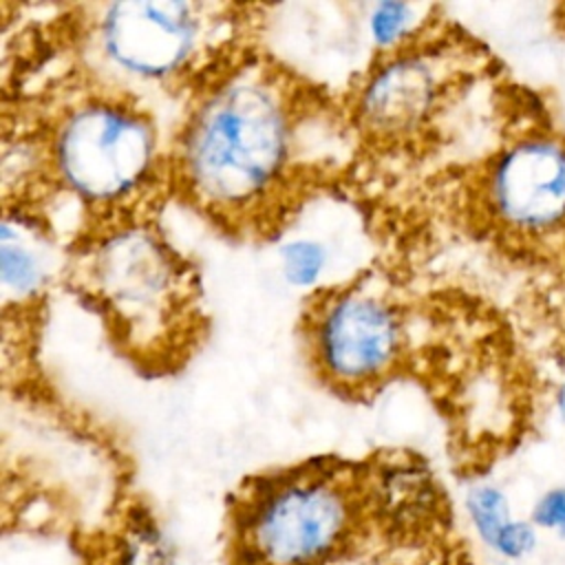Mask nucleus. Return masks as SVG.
I'll list each match as a JSON object with an SVG mask.
<instances>
[{"instance_id": "obj_2", "label": "nucleus", "mask_w": 565, "mask_h": 565, "mask_svg": "<svg viewBox=\"0 0 565 565\" xmlns=\"http://www.w3.org/2000/svg\"><path fill=\"white\" fill-rule=\"evenodd\" d=\"M168 146L150 102L68 62L4 119L2 207L51 223V207L68 203L77 214L71 243L157 221L170 201Z\"/></svg>"}, {"instance_id": "obj_4", "label": "nucleus", "mask_w": 565, "mask_h": 565, "mask_svg": "<svg viewBox=\"0 0 565 565\" xmlns=\"http://www.w3.org/2000/svg\"><path fill=\"white\" fill-rule=\"evenodd\" d=\"M263 7L126 0L82 4L62 20L68 62L117 88L181 108L258 44Z\"/></svg>"}, {"instance_id": "obj_3", "label": "nucleus", "mask_w": 565, "mask_h": 565, "mask_svg": "<svg viewBox=\"0 0 565 565\" xmlns=\"http://www.w3.org/2000/svg\"><path fill=\"white\" fill-rule=\"evenodd\" d=\"M99 322L137 373L174 375L210 333L201 278L161 232L137 221L68 245L62 282Z\"/></svg>"}, {"instance_id": "obj_1", "label": "nucleus", "mask_w": 565, "mask_h": 565, "mask_svg": "<svg viewBox=\"0 0 565 565\" xmlns=\"http://www.w3.org/2000/svg\"><path fill=\"white\" fill-rule=\"evenodd\" d=\"M355 146L340 95L263 51L218 71L170 130V199L236 243L278 238Z\"/></svg>"}, {"instance_id": "obj_10", "label": "nucleus", "mask_w": 565, "mask_h": 565, "mask_svg": "<svg viewBox=\"0 0 565 565\" xmlns=\"http://www.w3.org/2000/svg\"><path fill=\"white\" fill-rule=\"evenodd\" d=\"M68 541L79 565H174L172 543L137 497H121L99 523Z\"/></svg>"}, {"instance_id": "obj_15", "label": "nucleus", "mask_w": 565, "mask_h": 565, "mask_svg": "<svg viewBox=\"0 0 565 565\" xmlns=\"http://www.w3.org/2000/svg\"><path fill=\"white\" fill-rule=\"evenodd\" d=\"M558 404H561V413H563V419H565V386L558 393Z\"/></svg>"}, {"instance_id": "obj_9", "label": "nucleus", "mask_w": 565, "mask_h": 565, "mask_svg": "<svg viewBox=\"0 0 565 565\" xmlns=\"http://www.w3.org/2000/svg\"><path fill=\"white\" fill-rule=\"evenodd\" d=\"M488 201L516 230H543L565 218V148L547 139L514 143L492 166Z\"/></svg>"}, {"instance_id": "obj_11", "label": "nucleus", "mask_w": 565, "mask_h": 565, "mask_svg": "<svg viewBox=\"0 0 565 565\" xmlns=\"http://www.w3.org/2000/svg\"><path fill=\"white\" fill-rule=\"evenodd\" d=\"M426 7L411 2H380L369 9V33L373 51H384L408 38L426 18Z\"/></svg>"}, {"instance_id": "obj_6", "label": "nucleus", "mask_w": 565, "mask_h": 565, "mask_svg": "<svg viewBox=\"0 0 565 565\" xmlns=\"http://www.w3.org/2000/svg\"><path fill=\"white\" fill-rule=\"evenodd\" d=\"M300 347L320 386L366 402L406 371V307L375 274L322 285L302 305Z\"/></svg>"}, {"instance_id": "obj_5", "label": "nucleus", "mask_w": 565, "mask_h": 565, "mask_svg": "<svg viewBox=\"0 0 565 565\" xmlns=\"http://www.w3.org/2000/svg\"><path fill=\"white\" fill-rule=\"evenodd\" d=\"M384 450L320 455L245 477L225 501L223 565H333L373 527Z\"/></svg>"}, {"instance_id": "obj_8", "label": "nucleus", "mask_w": 565, "mask_h": 565, "mask_svg": "<svg viewBox=\"0 0 565 565\" xmlns=\"http://www.w3.org/2000/svg\"><path fill=\"white\" fill-rule=\"evenodd\" d=\"M333 565H466L448 497L426 461L386 450L375 527Z\"/></svg>"}, {"instance_id": "obj_7", "label": "nucleus", "mask_w": 565, "mask_h": 565, "mask_svg": "<svg viewBox=\"0 0 565 565\" xmlns=\"http://www.w3.org/2000/svg\"><path fill=\"white\" fill-rule=\"evenodd\" d=\"M450 90V62L435 20L408 38L373 51L366 68L340 95L358 150L373 154L415 152L430 135Z\"/></svg>"}, {"instance_id": "obj_12", "label": "nucleus", "mask_w": 565, "mask_h": 565, "mask_svg": "<svg viewBox=\"0 0 565 565\" xmlns=\"http://www.w3.org/2000/svg\"><path fill=\"white\" fill-rule=\"evenodd\" d=\"M468 514L479 539L492 550L508 525L514 521L505 494L494 486H477L466 501Z\"/></svg>"}, {"instance_id": "obj_14", "label": "nucleus", "mask_w": 565, "mask_h": 565, "mask_svg": "<svg viewBox=\"0 0 565 565\" xmlns=\"http://www.w3.org/2000/svg\"><path fill=\"white\" fill-rule=\"evenodd\" d=\"M530 523L539 532L554 534L565 541V488L556 486L545 490L532 505Z\"/></svg>"}, {"instance_id": "obj_13", "label": "nucleus", "mask_w": 565, "mask_h": 565, "mask_svg": "<svg viewBox=\"0 0 565 565\" xmlns=\"http://www.w3.org/2000/svg\"><path fill=\"white\" fill-rule=\"evenodd\" d=\"M280 258H282V276L287 278V282L307 287V285H313L322 274L324 249L316 241L300 238L282 245Z\"/></svg>"}]
</instances>
